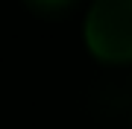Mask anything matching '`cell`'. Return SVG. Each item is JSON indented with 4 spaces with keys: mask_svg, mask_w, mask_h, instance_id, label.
Wrapping results in <instances>:
<instances>
[{
    "mask_svg": "<svg viewBox=\"0 0 132 129\" xmlns=\"http://www.w3.org/2000/svg\"><path fill=\"white\" fill-rule=\"evenodd\" d=\"M129 65L132 62L114 65L118 71L106 73L91 91V111L106 126L123 123L132 115V67Z\"/></svg>",
    "mask_w": 132,
    "mask_h": 129,
    "instance_id": "cell-2",
    "label": "cell"
},
{
    "mask_svg": "<svg viewBox=\"0 0 132 129\" xmlns=\"http://www.w3.org/2000/svg\"><path fill=\"white\" fill-rule=\"evenodd\" d=\"M126 126H129V129H132V115H129V120H126Z\"/></svg>",
    "mask_w": 132,
    "mask_h": 129,
    "instance_id": "cell-4",
    "label": "cell"
},
{
    "mask_svg": "<svg viewBox=\"0 0 132 129\" xmlns=\"http://www.w3.org/2000/svg\"><path fill=\"white\" fill-rule=\"evenodd\" d=\"M29 9H35L38 15H56V12H65L68 6H73V0H24Z\"/></svg>",
    "mask_w": 132,
    "mask_h": 129,
    "instance_id": "cell-3",
    "label": "cell"
},
{
    "mask_svg": "<svg viewBox=\"0 0 132 129\" xmlns=\"http://www.w3.org/2000/svg\"><path fill=\"white\" fill-rule=\"evenodd\" d=\"M85 44L100 62H132V0H94L85 15Z\"/></svg>",
    "mask_w": 132,
    "mask_h": 129,
    "instance_id": "cell-1",
    "label": "cell"
}]
</instances>
